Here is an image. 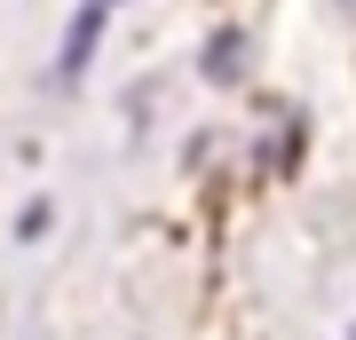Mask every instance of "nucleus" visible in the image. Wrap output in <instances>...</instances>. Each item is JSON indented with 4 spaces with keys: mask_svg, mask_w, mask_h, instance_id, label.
<instances>
[{
    "mask_svg": "<svg viewBox=\"0 0 356 340\" xmlns=\"http://www.w3.org/2000/svg\"><path fill=\"white\" fill-rule=\"evenodd\" d=\"M95 32H103V0H88V8H79V24H72V40H64V79H79V72H88Z\"/></svg>",
    "mask_w": 356,
    "mask_h": 340,
    "instance_id": "1",
    "label": "nucleus"
},
{
    "mask_svg": "<svg viewBox=\"0 0 356 340\" xmlns=\"http://www.w3.org/2000/svg\"><path fill=\"white\" fill-rule=\"evenodd\" d=\"M206 72L229 88V79L245 72V32H214V48H206Z\"/></svg>",
    "mask_w": 356,
    "mask_h": 340,
    "instance_id": "2",
    "label": "nucleus"
}]
</instances>
